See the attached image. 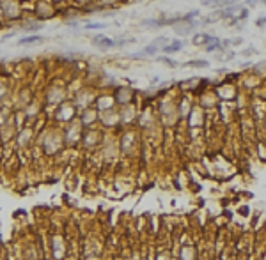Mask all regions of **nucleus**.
<instances>
[{
    "label": "nucleus",
    "mask_w": 266,
    "mask_h": 260,
    "mask_svg": "<svg viewBox=\"0 0 266 260\" xmlns=\"http://www.w3.org/2000/svg\"><path fill=\"white\" fill-rule=\"evenodd\" d=\"M92 42H94L96 46H101V48H110V46H115V44H117V41L108 39V37H105V35H96V37H92Z\"/></svg>",
    "instance_id": "1"
},
{
    "label": "nucleus",
    "mask_w": 266,
    "mask_h": 260,
    "mask_svg": "<svg viewBox=\"0 0 266 260\" xmlns=\"http://www.w3.org/2000/svg\"><path fill=\"white\" fill-rule=\"evenodd\" d=\"M181 48H183V41H179V39H176V41L172 42H169L167 46H163V52L165 53H177V52H181Z\"/></svg>",
    "instance_id": "2"
},
{
    "label": "nucleus",
    "mask_w": 266,
    "mask_h": 260,
    "mask_svg": "<svg viewBox=\"0 0 266 260\" xmlns=\"http://www.w3.org/2000/svg\"><path fill=\"white\" fill-rule=\"evenodd\" d=\"M234 4L236 0H204V5H213V7H229Z\"/></svg>",
    "instance_id": "3"
},
{
    "label": "nucleus",
    "mask_w": 266,
    "mask_h": 260,
    "mask_svg": "<svg viewBox=\"0 0 266 260\" xmlns=\"http://www.w3.org/2000/svg\"><path fill=\"white\" fill-rule=\"evenodd\" d=\"M224 46H222V41L218 39V37H211L209 41H208V44H206V52H215V50H222Z\"/></svg>",
    "instance_id": "4"
},
{
    "label": "nucleus",
    "mask_w": 266,
    "mask_h": 260,
    "mask_svg": "<svg viewBox=\"0 0 266 260\" xmlns=\"http://www.w3.org/2000/svg\"><path fill=\"white\" fill-rule=\"evenodd\" d=\"M43 41V35H27V37H21L20 41H18V44H32V42H39Z\"/></svg>",
    "instance_id": "5"
},
{
    "label": "nucleus",
    "mask_w": 266,
    "mask_h": 260,
    "mask_svg": "<svg viewBox=\"0 0 266 260\" xmlns=\"http://www.w3.org/2000/svg\"><path fill=\"white\" fill-rule=\"evenodd\" d=\"M209 39H211V35H208V34H197L194 39H192V42H194V44H197V46H201V44H204V42L208 44V41H209Z\"/></svg>",
    "instance_id": "6"
},
{
    "label": "nucleus",
    "mask_w": 266,
    "mask_h": 260,
    "mask_svg": "<svg viewBox=\"0 0 266 260\" xmlns=\"http://www.w3.org/2000/svg\"><path fill=\"white\" fill-rule=\"evenodd\" d=\"M184 67H208L209 62L208 60H192V62H184Z\"/></svg>",
    "instance_id": "7"
},
{
    "label": "nucleus",
    "mask_w": 266,
    "mask_h": 260,
    "mask_svg": "<svg viewBox=\"0 0 266 260\" xmlns=\"http://www.w3.org/2000/svg\"><path fill=\"white\" fill-rule=\"evenodd\" d=\"M156 52H158V48L156 46H153V44H149L147 48H144L142 53L140 55H156Z\"/></svg>",
    "instance_id": "8"
},
{
    "label": "nucleus",
    "mask_w": 266,
    "mask_h": 260,
    "mask_svg": "<svg viewBox=\"0 0 266 260\" xmlns=\"http://www.w3.org/2000/svg\"><path fill=\"white\" fill-rule=\"evenodd\" d=\"M165 42H169V39H167V37H158V39H154L151 44H153V46H156V48H160V46H162V44H165Z\"/></svg>",
    "instance_id": "9"
},
{
    "label": "nucleus",
    "mask_w": 266,
    "mask_h": 260,
    "mask_svg": "<svg viewBox=\"0 0 266 260\" xmlns=\"http://www.w3.org/2000/svg\"><path fill=\"white\" fill-rule=\"evenodd\" d=\"M107 23H87L85 29H105Z\"/></svg>",
    "instance_id": "10"
},
{
    "label": "nucleus",
    "mask_w": 266,
    "mask_h": 260,
    "mask_svg": "<svg viewBox=\"0 0 266 260\" xmlns=\"http://www.w3.org/2000/svg\"><path fill=\"white\" fill-rule=\"evenodd\" d=\"M158 60H162V62H165L167 66H170V67H176L177 64L174 62V60H170V59H167V57H162V59H158Z\"/></svg>",
    "instance_id": "11"
},
{
    "label": "nucleus",
    "mask_w": 266,
    "mask_h": 260,
    "mask_svg": "<svg viewBox=\"0 0 266 260\" xmlns=\"http://www.w3.org/2000/svg\"><path fill=\"white\" fill-rule=\"evenodd\" d=\"M247 16H248V9H241V11H240V14H238V18H236V20H245Z\"/></svg>",
    "instance_id": "12"
},
{
    "label": "nucleus",
    "mask_w": 266,
    "mask_h": 260,
    "mask_svg": "<svg viewBox=\"0 0 266 260\" xmlns=\"http://www.w3.org/2000/svg\"><path fill=\"white\" fill-rule=\"evenodd\" d=\"M254 53H256L254 48H248V50H245V52H241V55H245V57H247V55H254Z\"/></svg>",
    "instance_id": "13"
},
{
    "label": "nucleus",
    "mask_w": 266,
    "mask_h": 260,
    "mask_svg": "<svg viewBox=\"0 0 266 260\" xmlns=\"http://www.w3.org/2000/svg\"><path fill=\"white\" fill-rule=\"evenodd\" d=\"M257 2H259V0H247V4H248L250 7H254V5H256Z\"/></svg>",
    "instance_id": "14"
},
{
    "label": "nucleus",
    "mask_w": 266,
    "mask_h": 260,
    "mask_svg": "<svg viewBox=\"0 0 266 260\" xmlns=\"http://www.w3.org/2000/svg\"><path fill=\"white\" fill-rule=\"evenodd\" d=\"M240 42H241V37H236V39L231 41V44H240Z\"/></svg>",
    "instance_id": "15"
},
{
    "label": "nucleus",
    "mask_w": 266,
    "mask_h": 260,
    "mask_svg": "<svg viewBox=\"0 0 266 260\" xmlns=\"http://www.w3.org/2000/svg\"><path fill=\"white\" fill-rule=\"evenodd\" d=\"M264 23H266V16H264V18H263V20H257V25H259V27H263Z\"/></svg>",
    "instance_id": "16"
},
{
    "label": "nucleus",
    "mask_w": 266,
    "mask_h": 260,
    "mask_svg": "<svg viewBox=\"0 0 266 260\" xmlns=\"http://www.w3.org/2000/svg\"><path fill=\"white\" fill-rule=\"evenodd\" d=\"M261 2H263V4H264V5H266V0H261Z\"/></svg>",
    "instance_id": "17"
}]
</instances>
